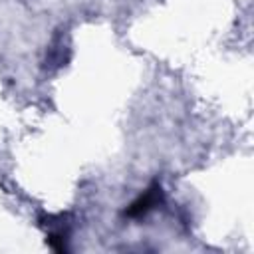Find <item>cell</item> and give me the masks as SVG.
<instances>
[{"instance_id": "cell-1", "label": "cell", "mask_w": 254, "mask_h": 254, "mask_svg": "<svg viewBox=\"0 0 254 254\" xmlns=\"http://www.w3.org/2000/svg\"><path fill=\"white\" fill-rule=\"evenodd\" d=\"M163 202V187L161 183H151L127 208H125V216L127 218H143L145 214H149L155 206H159Z\"/></svg>"}]
</instances>
